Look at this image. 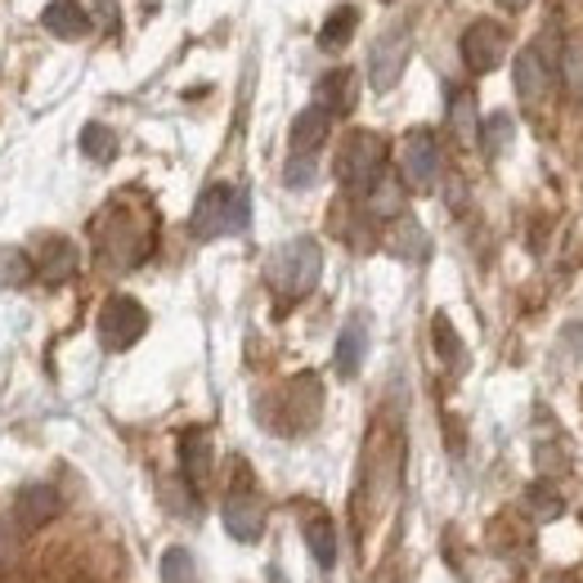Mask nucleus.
<instances>
[{"label":"nucleus","mask_w":583,"mask_h":583,"mask_svg":"<svg viewBox=\"0 0 583 583\" xmlns=\"http://www.w3.org/2000/svg\"><path fill=\"white\" fill-rule=\"evenodd\" d=\"M247 225H251V203H247V193L234 188V184L203 188V198H198V207H193V220H188L193 238H203V242L225 238V234H242Z\"/></svg>","instance_id":"nucleus-1"},{"label":"nucleus","mask_w":583,"mask_h":583,"mask_svg":"<svg viewBox=\"0 0 583 583\" xmlns=\"http://www.w3.org/2000/svg\"><path fill=\"white\" fill-rule=\"evenodd\" d=\"M319 274H323V251H319L314 238H292V242H283V247L270 256V270H266L270 288H274L279 296H288V301L314 292Z\"/></svg>","instance_id":"nucleus-2"},{"label":"nucleus","mask_w":583,"mask_h":583,"mask_svg":"<svg viewBox=\"0 0 583 583\" xmlns=\"http://www.w3.org/2000/svg\"><path fill=\"white\" fill-rule=\"evenodd\" d=\"M386 171V144L373 131H350L342 153H337V175L350 193H368L377 175Z\"/></svg>","instance_id":"nucleus-3"},{"label":"nucleus","mask_w":583,"mask_h":583,"mask_svg":"<svg viewBox=\"0 0 583 583\" xmlns=\"http://www.w3.org/2000/svg\"><path fill=\"white\" fill-rule=\"evenodd\" d=\"M149 333V310L136 296H108L99 310V342L104 350H131Z\"/></svg>","instance_id":"nucleus-4"},{"label":"nucleus","mask_w":583,"mask_h":583,"mask_svg":"<svg viewBox=\"0 0 583 583\" xmlns=\"http://www.w3.org/2000/svg\"><path fill=\"white\" fill-rule=\"evenodd\" d=\"M409 50H413V41H409L404 28H391V32H381L373 41V54H368V82H373V90L386 95L391 86H400L404 68H409Z\"/></svg>","instance_id":"nucleus-5"},{"label":"nucleus","mask_w":583,"mask_h":583,"mask_svg":"<svg viewBox=\"0 0 583 583\" xmlns=\"http://www.w3.org/2000/svg\"><path fill=\"white\" fill-rule=\"evenodd\" d=\"M400 166H404V180L413 188H435L440 180V144L431 131H409L404 136V149H400Z\"/></svg>","instance_id":"nucleus-6"},{"label":"nucleus","mask_w":583,"mask_h":583,"mask_svg":"<svg viewBox=\"0 0 583 583\" xmlns=\"http://www.w3.org/2000/svg\"><path fill=\"white\" fill-rule=\"evenodd\" d=\"M503 54H507V32L498 23L481 19V23H472L463 32V63L472 73H494L503 63Z\"/></svg>","instance_id":"nucleus-7"},{"label":"nucleus","mask_w":583,"mask_h":583,"mask_svg":"<svg viewBox=\"0 0 583 583\" xmlns=\"http://www.w3.org/2000/svg\"><path fill=\"white\" fill-rule=\"evenodd\" d=\"M225 530L238 543H256V539H261V530H266V507H261V498L234 489L225 498Z\"/></svg>","instance_id":"nucleus-8"},{"label":"nucleus","mask_w":583,"mask_h":583,"mask_svg":"<svg viewBox=\"0 0 583 583\" xmlns=\"http://www.w3.org/2000/svg\"><path fill=\"white\" fill-rule=\"evenodd\" d=\"M548 86H552V58L539 45L516 54V95H521L526 104H539L548 95Z\"/></svg>","instance_id":"nucleus-9"},{"label":"nucleus","mask_w":583,"mask_h":583,"mask_svg":"<svg viewBox=\"0 0 583 583\" xmlns=\"http://www.w3.org/2000/svg\"><path fill=\"white\" fill-rule=\"evenodd\" d=\"M180 467H184V485L203 489L212 476V435L207 431H184L180 440Z\"/></svg>","instance_id":"nucleus-10"},{"label":"nucleus","mask_w":583,"mask_h":583,"mask_svg":"<svg viewBox=\"0 0 583 583\" xmlns=\"http://www.w3.org/2000/svg\"><path fill=\"white\" fill-rule=\"evenodd\" d=\"M364 355H368V319L364 314H350L346 328L337 337V373L342 377H355L364 368Z\"/></svg>","instance_id":"nucleus-11"},{"label":"nucleus","mask_w":583,"mask_h":583,"mask_svg":"<svg viewBox=\"0 0 583 583\" xmlns=\"http://www.w3.org/2000/svg\"><path fill=\"white\" fill-rule=\"evenodd\" d=\"M328 131H333V112L319 108V104H310L292 121V153H319V144L328 140Z\"/></svg>","instance_id":"nucleus-12"},{"label":"nucleus","mask_w":583,"mask_h":583,"mask_svg":"<svg viewBox=\"0 0 583 583\" xmlns=\"http://www.w3.org/2000/svg\"><path fill=\"white\" fill-rule=\"evenodd\" d=\"M41 23H45V32L58 36V41H77V36L90 32V14H86L82 6H73V0H54V6H45Z\"/></svg>","instance_id":"nucleus-13"},{"label":"nucleus","mask_w":583,"mask_h":583,"mask_svg":"<svg viewBox=\"0 0 583 583\" xmlns=\"http://www.w3.org/2000/svg\"><path fill=\"white\" fill-rule=\"evenodd\" d=\"M314 104L328 108L333 117H337V112H350V108H355V77H350L346 68H337V73H328V77H319Z\"/></svg>","instance_id":"nucleus-14"},{"label":"nucleus","mask_w":583,"mask_h":583,"mask_svg":"<svg viewBox=\"0 0 583 583\" xmlns=\"http://www.w3.org/2000/svg\"><path fill=\"white\" fill-rule=\"evenodd\" d=\"M54 507H58V498H54L50 485H28L19 494V526L23 530H41L50 516H54Z\"/></svg>","instance_id":"nucleus-15"},{"label":"nucleus","mask_w":583,"mask_h":583,"mask_svg":"<svg viewBox=\"0 0 583 583\" xmlns=\"http://www.w3.org/2000/svg\"><path fill=\"white\" fill-rule=\"evenodd\" d=\"M73 270H77V247L68 238H45L41 242V274L50 283H63Z\"/></svg>","instance_id":"nucleus-16"},{"label":"nucleus","mask_w":583,"mask_h":583,"mask_svg":"<svg viewBox=\"0 0 583 583\" xmlns=\"http://www.w3.org/2000/svg\"><path fill=\"white\" fill-rule=\"evenodd\" d=\"M355 28H359V14H355V6H337L333 14H328V23L319 28V50H328V54H337L350 36H355Z\"/></svg>","instance_id":"nucleus-17"},{"label":"nucleus","mask_w":583,"mask_h":583,"mask_svg":"<svg viewBox=\"0 0 583 583\" xmlns=\"http://www.w3.org/2000/svg\"><path fill=\"white\" fill-rule=\"evenodd\" d=\"M305 543H310V552H314V561L323 570L337 565V530H333L328 516H314V521L305 526Z\"/></svg>","instance_id":"nucleus-18"},{"label":"nucleus","mask_w":583,"mask_h":583,"mask_svg":"<svg viewBox=\"0 0 583 583\" xmlns=\"http://www.w3.org/2000/svg\"><path fill=\"white\" fill-rule=\"evenodd\" d=\"M368 198V207H373V216H400L404 212V188H400V180L396 175H377V184L364 193Z\"/></svg>","instance_id":"nucleus-19"},{"label":"nucleus","mask_w":583,"mask_h":583,"mask_svg":"<svg viewBox=\"0 0 583 583\" xmlns=\"http://www.w3.org/2000/svg\"><path fill=\"white\" fill-rule=\"evenodd\" d=\"M82 153L90 158V162H112L117 158V136L108 131L104 121H86V131H82Z\"/></svg>","instance_id":"nucleus-20"},{"label":"nucleus","mask_w":583,"mask_h":583,"mask_svg":"<svg viewBox=\"0 0 583 583\" xmlns=\"http://www.w3.org/2000/svg\"><path fill=\"white\" fill-rule=\"evenodd\" d=\"M162 583H203L198 561H193L188 548H166L162 552Z\"/></svg>","instance_id":"nucleus-21"},{"label":"nucleus","mask_w":583,"mask_h":583,"mask_svg":"<svg viewBox=\"0 0 583 583\" xmlns=\"http://www.w3.org/2000/svg\"><path fill=\"white\" fill-rule=\"evenodd\" d=\"M511 136H516V121H511L507 112H494V117L481 126V144H485L489 158H503V153L511 149Z\"/></svg>","instance_id":"nucleus-22"},{"label":"nucleus","mask_w":583,"mask_h":583,"mask_svg":"<svg viewBox=\"0 0 583 583\" xmlns=\"http://www.w3.org/2000/svg\"><path fill=\"white\" fill-rule=\"evenodd\" d=\"M449 121H453V131H458L463 140H476L481 121H476V99H472V90H453V99H449Z\"/></svg>","instance_id":"nucleus-23"},{"label":"nucleus","mask_w":583,"mask_h":583,"mask_svg":"<svg viewBox=\"0 0 583 583\" xmlns=\"http://www.w3.org/2000/svg\"><path fill=\"white\" fill-rule=\"evenodd\" d=\"M431 333H435V350H440L444 364H463V342H458V333H453V323L444 314H435Z\"/></svg>","instance_id":"nucleus-24"},{"label":"nucleus","mask_w":583,"mask_h":583,"mask_svg":"<svg viewBox=\"0 0 583 583\" xmlns=\"http://www.w3.org/2000/svg\"><path fill=\"white\" fill-rule=\"evenodd\" d=\"M561 77H565V86H570V95L583 99V41L565 45V54H561Z\"/></svg>","instance_id":"nucleus-25"},{"label":"nucleus","mask_w":583,"mask_h":583,"mask_svg":"<svg viewBox=\"0 0 583 583\" xmlns=\"http://www.w3.org/2000/svg\"><path fill=\"white\" fill-rule=\"evenodd\" d=\"M314 175H319L314 153H292V158H288V166H283V184H288V188H310V184H314Z\"/></svg>","instance_id":"nucleus-26"},{"label":"nucleus","mask_w":583,"mask_h":583,"mask_svg":"<svg viewBox=\"0 0 583 583\" xmlns=\"http://www.w3.org/2000/svg\"><path fill=\"white\" fill-rule=\"evenodd\" d=\"M32 279V261L14 247H0V283H28Z\"/></svg>","instance_id":"nucleus-27"},{"label":"nucleus","mask_w":583,"mask_h":583,"mask_svg":"<svg viewBox=\"0 0 583 583\" xmlns=\"http://www.w3.org/2000/svg\"><path fill=\"white\" fill-rule=\"evenodd\" d=\"M391 251H396V256H409V261H418V256L427 251V238H422V229H418L413 220H404V225L391 234Z\"/></svg>","instance_id":"nucleus-28"},{"label":"nucleus","mask_w":583,"mask_h":583,"mask_svg":"<svg viewBox=\"0 0 583 583\" xmlns=\"http://www.w3.org/2000/svg\"><path fill=\"white\" fill-rule=\"evenodd\" d=\"M526 507L539 516V521H552V516L561 511V498H557L548 485H530V489H526Z\"/></svg>","instance_id":"nucleus-29"},{"label":"nucleus","mask_w":583,"mask_h":583,"mask_svg":"<svg viewBox=\"0 0 583 583\" xmlns=\"http://www.w3.org/2000/svg\"><path fill=\"white\" fill-rule=\"evenodd\" d=\"M503 6H507V10H521V6H526V0H503Z\"/></svg>","instance_id":"nucleus-30"}]
</instances>
